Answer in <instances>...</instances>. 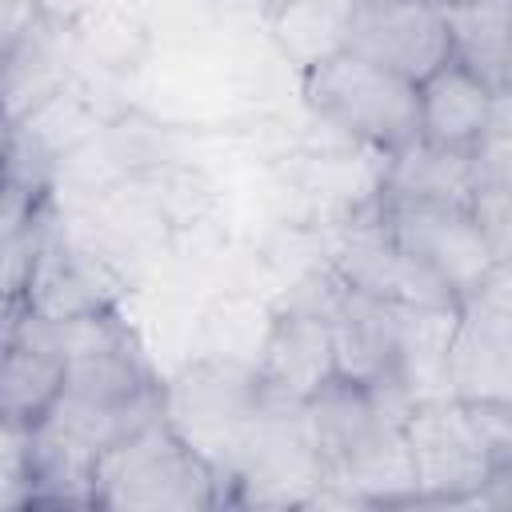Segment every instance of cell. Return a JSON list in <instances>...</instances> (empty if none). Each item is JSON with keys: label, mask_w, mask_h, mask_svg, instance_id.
<instances>
[{"label": "cell", "mask_w": 512, "mask_h": 512, "mask_svg": "<svg viewBox=\"0 0 512 512\" xmlns=\"http://www.w3.org/2000/svg\"><path fill=\"white\" fill-rule=\"evenodd\" d=\"M476 188V152H448L424 140H408L404 148L388 152L380 176V200H440L472 208Z\"/></svg>", "instance_id": "4fadbf2b"}, {"label": "cell", "mask_w": 512, "mask_h": 512, "mask_svg": "<svg viewBox=\"0 0 512 512\" xmlns=\"http://www.w3.org/2000/svg\"><path fill=\"white\" fill-rule=\"evenodd\" d=\"M444 396L512 404V304L508 260L460 304L444 352Z\"/></svg>", "instance_id": "52a82bcc"}, {"label": "cell", "mask_w": 512, "mask_h": 512, "mask_svg": "<svg viewBox=\"0 0 512 512\" xmlns=\"http://www.w3.org/2000/svg\"><path fill=\"white\" fill-rule=\"evenodd\" d=\"M328 272L352 288L364 292L372 300L384 304H408V308H460V300L424 268L416 264L384 228L380 212L356 220L340 244L332 248V264Z\"/></svg>", "instance_id": "9c48e42d"}, {"label": "cell", "mask_w": 512, "mask_h": 512, "mask_svg": "<svg viewBox=\"0 0 512 512\" xmlns=\"http://www.w3.org/2000/svg\"><path fill=\"white\" fill-rule=\"evenodd\" d=\"M252 372H256L260 400L304 404L328 376H336L328 320L304 304H288L268 324L260 352L252 360Z\"/></svg>", "instance_id": "30bf717a"}, {"label": "cell", "mask_w": 512, "mask_h": 512, "mask_svg": "<svg viewBox=\"0 0 512 512\" xmlns=\"http://www.w3.org/2000/svg\"><path fill=\"white\" fill-rule=\"evenodd\" d=\"M504 100L508 92H492L476 72L444 60L416 84V140L448 152H476Z\"/></svg>", "instance_id": "8fae6325"}, {"label": "cell", "mask_w": 512, "mask_h": 512, "mask_svg": "<svg viewBox=\"0 0 512 512\" xmlns=\"http://www.w3.org/2000/svg\"><path fill=\"white\" fill-rule=\"evenodd\" d=\"M304 100L348 140L384 156L416 140V84L348 48L304 72Z\"/></svg>", "instance_id": "3957f363"}, {"label": "cell", "mask_w": 512, "mask_h": 512, "mask_svg": "<svg viewBox=\"0 0 512 512\" xmlns=\"http://www.w3.org/2000/svg\"><path fill=\"white\" fill-rule=\"evenodd\" d=\"M452 60L476 72L492 92H508L512 84V0H464L444 8Z\"/></svg>", "instance_id": "5bb4252c"}, {"label": "cell", "mask_w": 512, "mask_h": 512, "mask_svg": "<svg viewBox=\"0 0 512 512\" xmlns=\"http://www.w3.org/2000/svg\"><path fill=\"white\" fill-rule=\"evenodd\" d=\"M112 292H116L112 276L92 252H80L48 232L24 292V308L48 320H68V316L112 308Z\"/></svg>", "instance_id": "7c38bea8"}, {"label": "cell", "mask_w": 512, "mask_h": 512, "mask_svg": "<svg viewBox=\"0 0 512 512\" xmlns=\"http://www.w3.org/2000/svg\"><path fill=\"white\" fill-rule=\"evenodd\" d=\"M32 504V428L0 416V508Z\"/></svg>", "instance_id": "2e32d148"}, {"label": "cell", "mask_w": 512, "mask_h": 512, "mask_svg": "<svg viewBox=\"0 0 512 512\" xmlns=\"http://www.w3.org/2000/svg\"><path fill=\"white\" fill-rule=\"evenodd\" d=\"M228 480L236 484V500L244 504H312L324 484V464L308 436L304 408L260 400Z\"/></svg>", "instance_id": "8992f818"}, {"label": "cell", "mask_w": 512, "mask_h": 512, "mask_svg": "<svg viewBox=\"0 0 512 512\" xmlns=\"http://www.w3.org/2000/svg\"><path fill=\"white\" fill-rule=\"evenodd\" d=\"M352 0H280L272 12V36L304 72L344 48Z\"/></svg>", "instance_id": "9a60e30c"}, {"label": "cell", "mask_w": 512, "mask_h": 512, "mask_svg": "<svg viewBox=\"0 0 512 512\" xmlns=\"http://www.w3.org/2000/svg\"><path fill=\"white\" fill-rule=\"evenodd\" d=\"M344 48L412 84L452 60L444 12L424 0H352Z\"/></svg>", "instance_id": "ba28073f"}, {"label": "cell", "mask_w": 512, "mask_h": 512, "mask_svg": "<svg viewBox=\"0 0 512 512\" xmlns=\"http://www.w3.org/2000/svg\"><path fill=\"white\" fill-rule=\"evenodd\" d=\"M376 212L392 240L424 264L460 304L488 280L504 256L492 248L488 232L480 228L468 204H440V200H376Z\"/></svg>", "instance_id": "5b68a950"}, {"label": "cell", "mask_w": 512, "mask_h": 512, "mask_svg": "<svg viewBox=\"0 0 512 512\" xmlns=\"http://www.w3.org/2000/svg\"><path fill=\"white\" fill-rule=\"evenodd\" d=\"M256 408L260 388L252 364L196 360L184 364L168 384H160V416L192 452H200L220 472V480H228Z\"/></svg>", "instance_id": "277c9868"}, {"label": "cell", "mask_w": 512, "mask_h": 512, "mask_svg": "<svg viewBox=\"0 0 512 512\" xmlns=\"http://www.w3.org/2000/svg\"><path fill=\"white\" fill-rule=\"evenodd\" d=\"M40 0H0V68L40 32Z\"/></svg>", "instance_id": "e0dca14e"}, {"label": "cell", "mask_w": 512, "mask_h": 512, "mask_svg": "<svg viewBox=\"0 0 512 512\" xmlns=\"http://www.w3.org/2000/svg\"><path fill=\"white\" fill-rule=\"evenodd\" d=\"M424 4H432V8L444 12V8H456V4H464V0H424Z\"/></svg>", "instance_id": "ac0fdd59"}, {"label": "cell", "mask_w": 512, "mask_h": 512, "mask_svg": "<svg viewBox=\"0 0 512 512\" xmlns=\"http://www.w3.org/2000/svg\"><path fill=\"white\" fill-rule=\"evenodd\" d=\"M220 472L156 412L112 440L92 468V504L120 512H200L220 504Z\"/></svg>", "instance_id": "7a4b0ae2"}, {"label": "cell", "mask_w": 512, "mask_h": 512, "mask_svg": "<svg viewBox=\"0 0 512 512\" xmlns=\"http://www.w3.org/2000/svg\"><path fill=\"white\" fill-rule=\"evenodd\" d=\"M416 504H468L512 472V404L428 396L404 420Z\"/></svg>", "instance_id": "6da1fadb"}]
</instances>
